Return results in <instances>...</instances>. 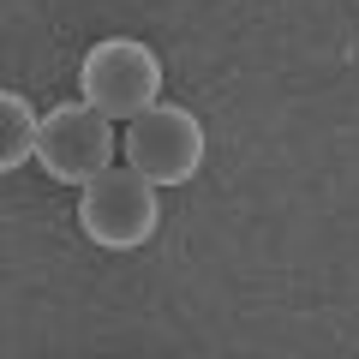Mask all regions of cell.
<instances>
[{
  "mask_svg": "<svg viewBox=\"0 0 359 359\" xmlns=\"http://www.w3.org/2000/svg\"><path fill=\"white\" fill-rule=\"evenodd\" d=\"M78 102L102 120H138L162 102V60L144 36H102L78 60Z\"/></svg>",
  "mask_w": 359,
  "mask_h": 359,
  "instance_id": "cell-1",
  "label": "cell"
},
{
  "mask_svg": "<svg viewBox=\"0 0 359 359\" xmlns=\"http://www.w3.org/2000/svg\"><path fill=\"white\" fill-rule=\"evenodd\" d=\"M78 228L102 252H138L162 228V198L132 168H108L90 186H78Z\"/></svg>",
  "mask_w": 359,
  "mask_h": 359,
  "instance_id": "cell-2",
  "label": "cell"
},
{
  "mask_svg": "<svg viewBox=\"0 0 359 359\" xmlns=\"http://www.w3.org/2000/svg\"><path fill=\"white\" fill-rule=\"evenodd\" d=\"M126 168L138 180H150L156 192L162 186H186V180L204 168V120L192 114V108H180V102H156L144 108L138 120H126Z\"/></svg>",
  "mask_w": 359,
  "mask_h": 359,
  "instance_id": "cell-3",
  "label": "cell"
},
{
  "mask_svg": "<svg viewBox=\"0 0 359 359\" xmlns=\"http://www.w3.org/2000/svg\"><path fill=\"white\" fill-rule=\"evenodd\" d=\"M36 162L60 186H90L114 162V120H102L90 102H60L36 126Z\"/></svg>",
  "mask_w": 359,
  "mask_h": 359,
  "instance_id": "cell-4",
  "label": "cell"
},
{
  "mask_svg": "<svg viewBox=\"0 0 359 359\" xmlns=\"http://www.w3.org/2000/svg\"><path fill=\"white\" fill-rule=\"evenodd\" d=\"M36 108L18 90H0V174H18L25 162H36Z\"/></svg>",
  "mask_w": 359,
  "mask_h": 359,
  "instance_id": "cell-5",
  "label": "cell"
}]
</instances>
